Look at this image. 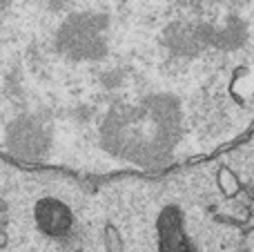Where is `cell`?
<instances>
[{"label": "cell", "mask_w": 254, "mask_h": 252, "mask_svg": "<svg viewBox=\"0 0 254 252\" xmlns=\"http://www.w3.org/2000/svg\"><path fill=\"white\" fill-rule=\"evenodd\" d=\"M161 252H190L181 232V221L176 217L161 219Z\"/></svg>", "instance_id": "7a4b0ae2"}, {"label": "cell", "mask_w": 254, "mask_h": 252, "mask_svg": "<svg viewBox=\"0 0 254 252\" xmlns=\"http://www.w3.org/2000/svg\"><path fill=\"white\" fill-rule=\"evenodd\" d=\"M36 221L40 230L49 237H63L69 232L71 214L61 201L56 199H43L36 205Z\"/></svg>", "instance_id": "6da1fadb"}]
</instances>
